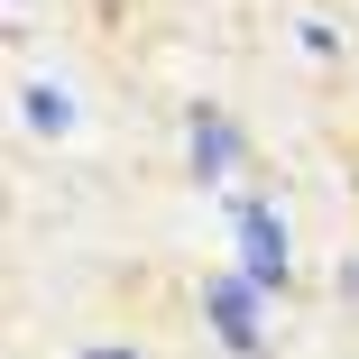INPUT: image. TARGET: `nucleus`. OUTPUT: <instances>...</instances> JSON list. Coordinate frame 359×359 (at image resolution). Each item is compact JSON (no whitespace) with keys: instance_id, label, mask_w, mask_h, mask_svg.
I'll list each match as a JSON object with an SVG mask.
<instances>
[{"instance_id":"f257e3e1","label":"nucleus","mask_w":359,"mask_h":359,"mask_svg":"<svg viewBox=\"0 0 359 359\" xmlns=\"http://www.w3.org/2000/svg\"><path fill=\"white\" fill-rule=\"evenodd\" d=\"M231 222H240V276L285 285V231H276V212L267 203H231Z\"/></svg>"},{"instance_id":"f03ea898","label":"nucleus","mask_w":359,"mask_h":359,"mask_svg":"<svg viewBox=\"0 0 359 359\" xmlns=\"http://www.w3.org/2000/svg\"><path fill=\"white\" fill-rule=\"evenodd\" d=\"M212 323H222V341L240 350V359H258V276H212Z\"/></svg>"},{"instance_id":"7ed1b4c3","label":"nucleus","mask_w":359,"mask_h":359,"mask_svg":"<svg viewBox=\"0 0 359 359\" xmlns=\"http://www.w3.org/2000/svg\"><path fill=\"white\" fill-rule=\"evenodd\" d=\"M231 157H240V129L222 111H194V175H222Z\"/></svg>"},{"instance_id":"20e7f679","label":"nucleus","mask_w":359,"mask_h":359,"mask_svg":"<svg viewBox=\"0 0 359 359\" xmlns=\"http://www.w3.org/2000/svg\"><path fill=\"white\" fill-rule=\"evenodd\" d=\"M28 120H37V129H65V120H74V102H65L55 83H28Z\"/></svg>"},{"instance_id":"39448f33","label":"nucleus","mask_w":359,"mask_h":359,"mask_svg":"<svg viewBox=\"0 0 359 359\" xmlns=\"http://www.w3.org/2000/svg\"><path fill=\"white\" fill-rule=\"evenodd\" d=\"M83 359H138V350H83Z\"/></svg>"}]
</instances>
